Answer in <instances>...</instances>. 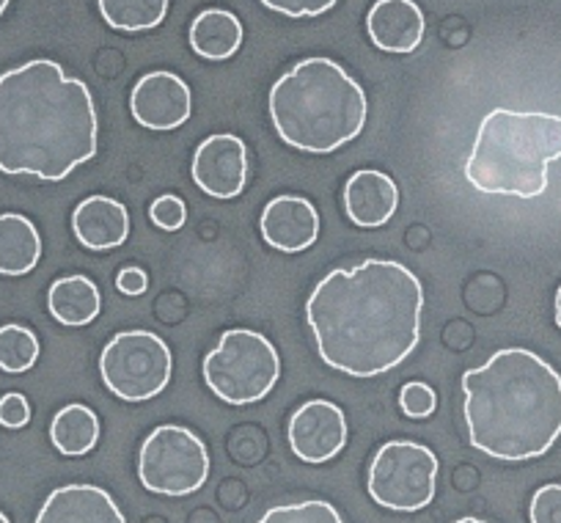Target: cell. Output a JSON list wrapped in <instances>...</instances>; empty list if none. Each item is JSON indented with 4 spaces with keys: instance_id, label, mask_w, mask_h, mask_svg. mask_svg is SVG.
I'll list each match as a JSON object with an SVG mask.
<instances>
[{
    "instance_id": "6da1fadb",
    "label": "cell",
    "mask_w": 561,
    "mask_h": 523,
    "mask_svg": "<svg viewBox=\"0 0 561 523\" xmlns=\"http://www.w3.org/2000/svg\"><path fill=\"white\" fill-rule=\"evenodd\" d=\"M421 282L391 259H366L328 273L306 300L317 353L353 377L386 375L421 339Z\"/></svg>"
},
{
    "instance_id": "7a4b0ae2",
    "label": "cell",
    "mask_w": 561,
    "mask_h": 523,
    "mask_svg": "<svg viewBox=\"0 0 561 523\" xmlns=\"http://www.w3.org/2000/svg\"><path fill=\"white\" fill-rule=\"evenodd\" d=\"M94 96L50 58L0 75V171L61 182L96 155Z\"/></svg>"
},
{
    "instance_id": "3957f363",
    "label": "cell",
    "mask_w": 561,
    "mask_h": 523,
    "mask_svg": "<svg viewBox=\"0 0 561 523\" xmlns=\"http://www.w3.org/2000/svg\"><path fill=\"white\" fill-rule=\"evenodd\" d=\"M468 441L504 463L542 457L561 435V375L526 348H506L462 375Z\"/></svg>"
},
{
    "instance_id": "277c9868",
    "label": "cell",
    "mask_w": 561,
    "mask_h": 523,
    "mask_svg": "<svg viewBox=\"0 0 561 523\" xmlns=\"http://www.w3.org/2000/svg\"><path fill=\"white\" fill-rule=\"evenodd\" d=\"M270 116L284 144L331 155L364 133L369 100L336 61L306 58L273 83Z\"/></svg>"
},
{
    "instance_id": "5b68a950",
    "label": "cell",
    "mask_w": 561,
    "mask_h": 523,
    "mask_svg": "<svg viewBox=\"0 0 561 523\" xmlns=\"http://www.w3.org/2000/svg\"><path fill=\"white\" fill-rule=\"evenodd\" d=\"M553 160H561V116L495 107L479 124L466 180L488 196L537 198Z\"/></svg>"
},
{
    "instance_id": "8992f818",
    "label": "cell",
    "mask_w": 561,
    "mask_h": 523,
    "mask_svg": "<svg viewBox=\"0 0 561 523\" xmlns=\"http://www.w3.org/2000/svg\"><path fill=\"white\" fill-rule=\"evenodd\" d=\"M280 377V355L267 337L251 328L224 331L218 348L204 359V380L229 406L264 400Z\"/></svg>"
},
{
    "instance_id": "52a82bcc",
    "label": "cell",
    "mask_w": 561,
    "mask_h": 523,
    "mask_svg": "<svg viewBox=\"0 0 561 523\" xmlns=\"http://www.w3.org/2000/svg\"><path fill=\"white\" fill-rule=\"evenodd\" d=\"M174 372L171 350L152 331H122L100 355V377L113 397L144 402L163 395Z\"/></svg>"
},
{
    "instance_id": "ba28073f",
    "label": "cell",
    "mask_w": 561,
    "mask_h": 523,
    "mask_svg": "<svg viewBox=\"0 0 561 523\" xmlns=\"http://www.w3.org/2000/svg\"><path fill=\"white\" fill-rule=\"evenodd\" d=\"M438 457L415 441H388L369 466L366 488L386 510L415 512L433 504L438 490Z\"/></svg>"
},
{
    "instance_id": "9c48e42d",
    "label": "cell",
    "mask_w": 561,
    "mask_h": 523,
    "mask_svg": "<svg viewBox=\"0 0 561 523\" xmlns=\"http://www.w3.org/2000/svg\"><path fill=\"white\" fill-rule=\"evenodd\" d=\"M140 485L160 496H191L207 482L209 452L193 430L160 424L138 455Z\"/></svg>"
},
{
    "instance_id": "30bf717a",
    "label": "cell",
    "mask_w": 561,
    "mask_h": 523,
    "mask_svg": "<svg viewBox=\"0 0 561 523\" xmlns=\"http://www.w3.org/2000/svg\"><path fill=\"white\" fill-rule=\"evenodd\" d=\"M129 111L144 127L154 133H171L191 118L193 94L180 75L149 72L135 83Z\"/></svg>"
},
{
    "instance_id": "8fae6325",
    "label": "cell",
    "mask_w": 561,
    "mask_h": 523,
    "mask_svg": "<svg viewBox=\"0 0 561 523\" xmlns=\"http://www.w3.org/2000/svg\"><path fill=\"white\" fill-rule=\"evenodd\" d=\"M347 444V419L336 402H304L289 419V446L304 463H328Z\"/></svg>"
},
{
    "instance_id": "7c38bea8",
    "label": "cell",
    "mask_w": 561,
    "mask_h": 523,
    "mask_svg": "<svg viewBox=\"0 0 561 523\" xmlns=\"http://www.w3.org/2000/svg\"><path fill=\"white\" fill-rule=\"evenodd\" d=\"M248 180V149L231 133H215L193 155V182L213 198H237Z\"/></svg>"
},
{
    "instance_id": "4fadbf2b",
    "label": "cell",
    "mask_w": 561,
    "mask_h": 523,
    "mask_svg": "<svg viewBox=\"0 0 561 523\" xmlns=\"http://www.w3.org/2000/svg\"><path fill=\"white\" fill-rule=\"evenodd\" d=\"M259 229L267 246L298 253L314 246L320 237V213L304 196H278L264 207Z\"/></svg>"
},
{
    "instance_id": "5bb4252c",
    "label": "cell",
    "mask_w": 561,
    "mask_h": 523,
    "mask_svg": "<svg viewBox=\"0 0 561 523\" xmlns=\"http://www.w3.org/2000/svg\"><path fill=\"white\" fill-rule=\"evenodd\" d=\"M36 523H127V518L105 488L64 485L47 496Z\"/></svg>"
},
{
    "instance_id": "9a60e30c",
    "label": "cell",
    "mask_w": 561,
    "mask_h": 523,
    "mask_svg": "<svg viewBox=\"0 0 561 523\" xmlns=\"http://www.w3.org/2000/svg\"><path fill=\"white\" fill-rule=\"evenodd\" d=\"M397 207V182L382 171H355L344 185V209H347V218L360 229H377L388 224Z\"/></svg>"
},
{
    "instance_id": "2e32d148",
    "label": "cell",
    "mask_w": 561,
    "mask_h": 523,
    "mask_svg": "<svg viewBox=\"0 0 561 523\" xmlns=\"http://www.w3.org/2000/svg\"><path fill=\"white\" fill-rule=\"evenodd\" d=\"M366 31L377 50L413 53L424 39V12L413 0H377L366 18Z\"/></svg>"
},
{
    "instance_id": "e0dca14e",
    "label": "cell",
    "mask_w": 561,
    "mask_h": 523,
    "mask_svg": "<svg viewBox=\"0 0 561 523\" xmlns=\"http://www.w3.org/2000/svg\"><path fill=\"white\" fill-rule=\"evenodd\" d=\"M75 237L91 251H107L127 242L129 213L111 196H89L75 207Z\"/></svg>"
},
{
    "instance_id": "ac0fdd59",
    "label": "cell",
    "mask_w": 561,
    "mask_h": 523,
    "mask_svg": "<svg viewBox=\"0 0 561 523\" xmlns=\"http://www.w3.org/2000/svg\"><path fill=\"white\" fill-rule=\"evenodd\" d=\"M42 237L25 215H0V276H25L39 265Z\"/></svg>"
},
{
    "instance_id": "d6986e66",
    "label": "cell",
    "mask_w": 561,
    "mask_h": 523,
    "mask_svg": "<svg viewBox=\"0 0 561 523\" xmlns=\"http://www.w3.org/2000/svg\"><path fill=\"white\" fill-rule=\"evenodd\" d=\"M47 309L61 326L83 328L100 315L102 295L96 284L85 276L58 278L47 293Z\"/></svg>"
},
{
    "instance_id": "ffe728a7",
    "label": "cell",
    "mask_w": 561,
    "mask_h": 523,
    "mask_svg": "<svg viewBox=\"0 0 561 523\" xmlns=\"http://www.w3.org/2000/svg\"><path fill=\"white\" fill-rule=\"evenodd\" d=\"M242 45V25L237 14L226 9H207L191 25V47L209 61H226Z\"/></svg>"
},
{
    "instance_id": "44dd1931",
    "label": "cell",
    "mask_w": 561,
    "mask_h": 523,
    "mask_svg": "<svg viewBox=\"0 0 561 523\" xmlns=\"http://www.w3.org/2000/svg\"><path fill=\"white\" fill-rule=\"evenodd\" d=\"M50 441L67 457L89 455L100 441V419L89 406L72 402V406L61 408L53 419Z\"/></svg>"
},
{
    "instance_id": "7402d4cb",
    "label": "cell",
    "mask_w": 561,
    "mask_h": 523,
    "mask_svg": "<svg viewBox=\"0 0 561 523\" xmlns=\"http://www.w3.org/2000/svg\"><path fill=\"white\" fill-rule=\"evenodd\" d=\"M171 0H100V14L113 31L158 29L169 14Z\"/></svg>"
},
{
    "instance_id": "603a6c76",
    "label": "cell",
    "mask_w": 561,
    "mask_h": 523,
    "mask_svg": "<svg viewBox=\"0 0 561 523\" xmlns=\"http://www.w3.org/2000/svg\"><path fill=\"white\" fill-rule=\"evenodd\" d=\"M39 361V339L25 326L0 328V369L7 375H23Z\"/></svg>"
},
{
    "instance_id": "cb8c5ba5",
    "label": "cell",
    "mask_w": 561,
    "mask_h": 523,
    "mask_svg": "<svg viewBox=\"0 0 561 523\" xmlns=\"http://www.w3.org/2000/svg\"><path fill=\"white\" fill-rule=\"evenodd\" d=\"M256 523H344V518L339 515V510L328 501L311 499L300 501V504H284L273 507V510L264 512Z\"/></svg>"
},
{
    "instance_id": "d4e9b609",
    "label": "cell",
    "mask_w": 561,
    "mask_h": 523,
    "mask_svg": "<svg viewBox=\"0 0 561 523\" xmlns=\"http://www.w3.org/2000/svg\"><path fill=\"white\" fill-rule=\"evenodd\" d=\"M399 406H402L404 417L410 419H430L435 413V408H438V395L433 391V386H427V383H408V386H402V391H399Z\"/></svg>"
},
{
    "instance_id": "484cf974",
    "label": "cell",
    "mask_w": 561,
    "mask_h": 523,
    "mask_svg": "<svg viewBox=\"0 0 561 523\" xmlns=\"http://www.w3.org/2000/svg\"><path fill=\"white\" fill-rule=\"evenodd\" d=\"M149 218H152L160 229L176 231L185 226L187 207L180 196H174V193H165V196L154 198L152 202V207H149Z\"/></svg>"
},
{
    "instance_id": "4316f807",
    "label": "cell",
    "mask_w": 561,
    "mask_h": 523,
    "mask_svg": "<svg viewBox=\"0 0 561 523\" xmlns=\"http://www.w3.org/2000/svg\"><path fill=\"white\" fill-rule=\"evenodd\" d=\"M531 523H561V485H542L528 507Z\"/></svg>"
},
{
    "instance_id": "83f0119b",
    "label": "cell",
    "mask_w": 561,
    "mask_h": 523,
    "mask_svg": "<svg viewBox=\"0 0 561 523\" xmlns=\"http://www.w3.org/2000/svg\"><path fill=\"white\" fill-rule=\"evenodd\" d=\"M264 7L273 12L284 14V18L304 20V18H320V14L331 12L339 0H262Z\"/></svg>"
},
{
    "instance_id": "f1b7e54d",
    "label": "cell",
    "mask_w": 561,
    "mask_h": 523,
    "mask_svg": "<svg viewBox=\"0 0 561 523\" xmlns=\"http://www.w3.org/2000/svg\"><path fill=\"white\" fill-rule=\"evenodd\" d=\"M31 422V406L20 391H9L0 397V424L9 430H20Z\"/></svg>"
},
{
    "instance_id": "f546056e",
    "label": "cell",
    "mask_w": 561,
    "mask_h": 523,
    "mask_svg": "<svg viewBox=\"0 0 561 523\" xmlns=\"http://www.w3.org/2000/svg\"><path fill=\"white\" fill-rule=\"evenodd\" d=\"M116 287L118 293L124 295H144L149 287L147 271H144V268H124L116 276Z\"/></svg>"
},
{
    "instance_id": "4dcf8cb0",
    "label": "cell",
    "mask_w": 561,
    "mask_h": 523,
    "mask_svg": "<svg viewBox=\"0 0 561 523\" xmlns=\"http://www.w3.org/2000/svg\"><path fill=\"white\" fill-rule=\"evenodd\" d=\"M556 326H559V331H561V287H559V293H556Z\"/></svg>"
},
{
    "instance_id": "1f68e13d",
    "label": "cell",
    "mask_w": 561,
    "mask_h": 523,
    "mask_svg": "<svg viewBox=\"0 0 561 523\" xmlns=\"http://www.w3.org/2000/svg\"><path fill=\"white\" fill-rule=\"evenodd\" d=\"M455 523H488V521H479V518H460V521Z\"/></svg>"
},
{
    "instance_id": "d6a6232c",
    "label": "cell",
    "mask_w": 561,
    "mask_h": 523,
    "mask_svg": "<svg viewBox=\"0 0 561 523\" xmlns=\"http://www.w3.org/2000/svg\"><path fill=\"white\" fill-rule=\"evenodd\" d=\"M7 7H9V0H0V18H3V12H7Z\"/></svg>"
},
{
    "instance_id": "836d02e7",
    "label": "cell",
    "mask_w": 561,
    "mask_h": 523,
    "mask_svg": "<svg viewBox=\"0 0 561 523\" xmlns=\"http://www.w3.org/2000/svg\"><path fill=\"white\" fill-rule=\"evenodd\" d=\"M0 523H12V521H9V518L3 515V512H0Z\"/></svg>"
}]
</instances>
